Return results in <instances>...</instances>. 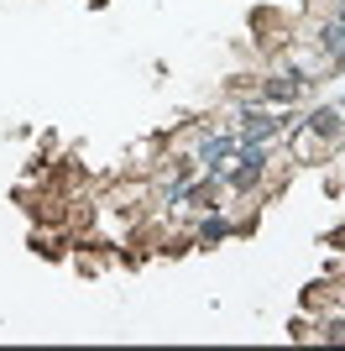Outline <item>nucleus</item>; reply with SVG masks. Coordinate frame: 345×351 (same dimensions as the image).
Returning a JSON list of instances; mask_svg holds the SVG:
<instances>
[{
  "label": "nucleus",
  "mask_w": 345,
  "mask_h": 351,
  "mask_svg": "<svg viewBox=\"0 0 345 351\" xmlns=\"http://www.w3.org/2000/svg\"><path fill=\"white\" fill-rule=\"evenodd\" d=\"M235 173H220V178H230V189H257V178H261V168H267V152H261V142H246V147H235Z\"/></svg>",
  "instance_id": "f257e3e1"
},
{
  "label": "nucleus",
  "mask_w": 345,
  "mask_h": 351,
  "mask_svg": "<svg viewBox=\"0 0 345 351\" xmlns=\"http://www.w3.org/2000/svg\"><path fill=\"white\" fill-rule=\"evenodd\" d=\"M303 95V73H277V79H261V100H272V105H293Z\"/></svg>",
  "instance_id": "f03ea898"
},
{
  "label": "nucleus",
  "mask_w": 345,
  "mask_h": 351,
  "mask_svg": "<svg viewBox=\"0 0 345 351\" xmlns=\"http://www.w3.org/2000/svg\"><path fill=\"white\" fill-rule=\"evenodd\" d=\"M246 126H241V136H246V142H267V136H272V132H283V121L288 116H267V110H246Z\"/></svg>",
  "instance_id": "7ed1b4c3"
},
{
  "label": "nucleus",
  "mask_w": 345,
  "mask_h": 351,
  "mask_svg": "<svg viewBox=\"0 0 345 351\" xmlns=\"http://www.w3.org/2000/svg\"><path fill=\"white\" fill-rule=\"evenodd\" d=\"M225 158H235V142H230V136H209V142L199 147V162H204L215 178L225 173Z\"/></svg>",
  "instance_id": "20e7f679"
},
{
  "label": "nucleus",
  "mask_w": 345,
  "mask_h": 351,
  "mask_svg": "<svg viewBox=\"0 0 345 351\" xmlns=\"http://www.w3.org/2000/svg\"><path fill=\"white\" fill-rule=\"evenodd\" d=\"M324 58H330L335 69H345V5H340V21L324 27Z\"/></svg>",
  "instance_id": "39448f33"
},
{
  "label": "nucleus",
  "mask_w": 345,
  "mask_h": 351,
  "mask_svg": "<svg viewBox=\"0 0 345 351\" xmlns=\"http://www.w3.org/2000/svg\"><path fill=\"white\" fill-rule=\"evenodd\" d=\"M309 132L314 136H340V105H319L309 116Z\"/></svg>",
  "instance_id": "423d86ee"
},
{
  "label": "nucleus",
  "mask_w": 345,
  "mask_h": 351,
  "mask_svg": "<svg viewBox=\"0 0 345 351\" xmlns=\"http://www.w3.org/2000/svg\"><path fill=\"white\" fill-rule=\"evenodd\" d=\"M178 199H188V205H204V210H215V178H209V184H194V189H183Z\"/></svg>",
  "instance_id": "0eeeda50"
},
{
  "label": "nucleus",
  "mask_w": 345,
  "mask_h": 351,
  "mask_svg": "<svg viewBox=\"0 0 345 351\" xmlns=\"http://www.w3.org/2000/svg\"><path fill=\"white\" fill-rule=\"evenodd\" d=\"M225 236H230L225 220H204L199 226V247H215V241H225Z\"/></svg>",
  "instance_id": "6e6552de"
},
{
  "label": "nucleus",
  "mask_w": 345,
  "mask_h": 351,
  "mask_svg": "<svg viewBox=\"0 0 345 351\" xmlns=\"http://www.w3.org/2000/svg\"><path fill=\"white\" fill-rule=\"evenodd\" d=\"M330 341H345V320H330V330H324Z\"/></svg>",
  "instance_id": "1a4fd4ad"
},
{
  "label": "nucleus",
  "mask_w": 345,
  "mask_h": 351,
  "mask_svg": "<svg viewBox=\"0 0 345 351\" xmlns=\"http://www.w3.org/2000/svg\"><path fill=\"white\" fill-rule=\"evenodd\" d=\"M330 5H345V0H330Z\"/></svg>",
  "instance_id": "9d476101"
}]
</instances>
